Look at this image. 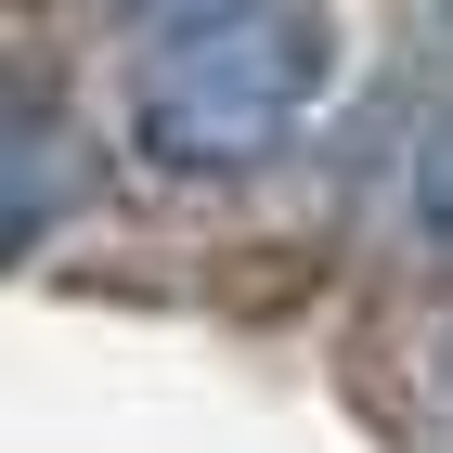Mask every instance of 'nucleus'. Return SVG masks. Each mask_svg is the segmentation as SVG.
Masks as SVG:
<instances>
[{
  "label": "nucleus",
  "instance_id": "f257e3e1",
  "mask_svg": "<svg viewBox=\"0 0 453 453\" xmlns=\"http://www.w3.org/2000/svg\"><path fill=\"white\" fill-rule=\"evenodd\" d=\"M337 13L324 0H195L169 27H142L130 91H117V142L156 181H259L337 104Z\"/></svg>",
  "mask_w": 453,
  "mask_h": 453
},
{
  "label": "nucleus",
  "instance_id": "f03ea898",
  "mask_svg": "<svg viewBox=\"0 0 453 453\" xmlns=\"http://www.w3.org/2000/svg\"><path fill=\"white\" fill-rule=\"evenodd\" d=\"M104 181H117V142L91 130L78 91H0V246H13V273H52L65 234L104 220Z\"/></svg>",
  "mask_w": 453,
  "mask_h": 453
},
{
  "label": "nucleus",
  "instance_id": "7ed1b4c3",
  "mask_svg": "<svg viewBox=\"0 0 453 453\" xmlns=\"http://www.w3.org/2000/svg\"><path fill=\"white\" fill-rule=\"evenodd\" d=\"M324 298H337V246H324V234H285V220L220 234V246L181 259V311H208L220 337H298Z\"/></svg>",
  "mask_w": 453,
  "mask_h": 453
},
{
  "label": "nucleus",
  "instance_id": "20e7f679",
  "mask_svg": "<svg viewBox=\"0 0 453 453\" xmlns=\"http://www.w3.org/2000/svg\"><path fill=\"white\" fill-rule=\"evenodd\" d=\"M402 234H415V259L453 285V104L415 130V169H402Z\"/></svg>",
  "mask_w": 453,
  "mask_h": 453
},
{
  "label": "nucleus",
  "instance_id": "39448f33",
  "mask_svg": "<svg viewBox=\"0 0 453 453\" xmlns=\"http://www.w3.org/2000/svg\"><path fill=\"white\" fill-rule=\"evenodd\" d=\"M415 415H427V441L453 453V311L415 337Z\"/></svg>",
  "mask_w": 453,
  "mask_h": 453
},
{
  "label": "nucleus",
  "instance_id": "423d86ee",
  "mask_svg": "<svg viewBox=\"0 0 453 453\" xmlns=\"http://www.w3.org/2000/svg\"><path fill=\"white\" fill-rule=\"evenodd\" d=\"M78 13H130V27H169V13H195V0H78Z\"/></svg>",
  "mask_w": 453,
  "mask_h": 453
},
{
  "label": "nucleus",
  "instance_id": "0eeeda50",
  "mask_svg": "<svg viewBox=\"0 0 453 453\" xmlns=\"http://www.w3.org/2000/svg\"><path fill=\"white\" fill-rule=\"evenodd\" d=\"M427 52H441V65H453V0H427Z\"/></svg>",
  "mask_w": 453,
  "mask_h": 453
}]
</instances>
